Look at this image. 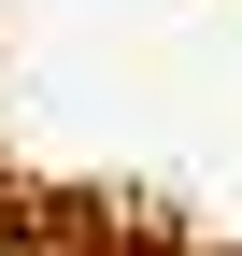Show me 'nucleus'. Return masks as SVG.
<instances>
[]
</instances>
